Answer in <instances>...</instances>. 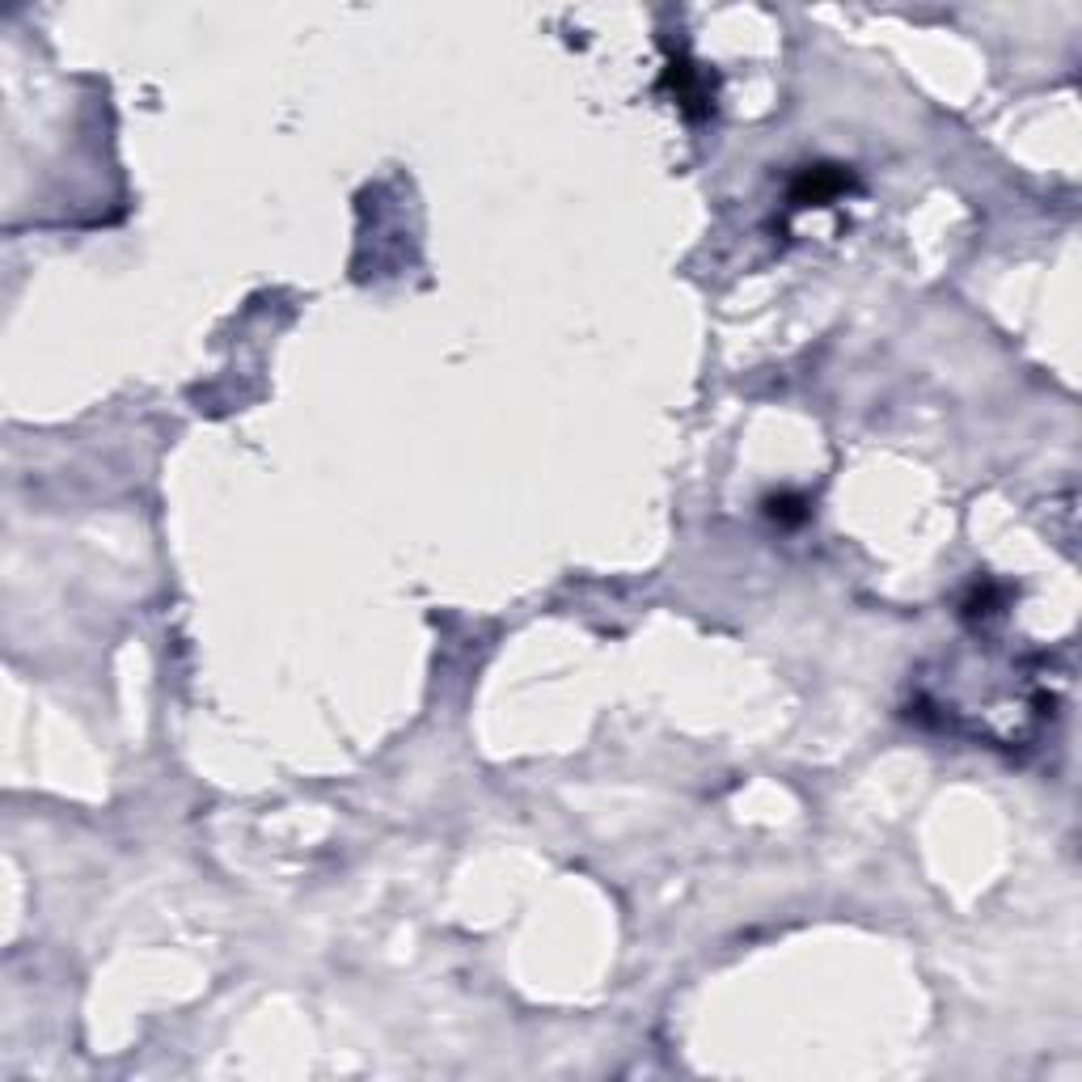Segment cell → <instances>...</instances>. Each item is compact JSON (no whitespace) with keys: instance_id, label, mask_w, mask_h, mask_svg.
I'll list each match as a JSON object with an SVG mask.
<instances>
[{"instance_id":"cell-1","label":"cell","mask_w":1082,"mask_h":1082,"mask_svg":"<svg viewBox=\"0 0 1082 1082\" xmlns=\"http://www.w3.org/2000/svg\"><path fill=\"white\" fill-rule=\"evenodd\" d=\"M850 187V173L842 166H807L800 182L791 187V204H828Z\"/></svg>"},{"instance_id":"cell-2","label":"cell","mask_w":1082,"mask_h":1082,"mask_svg":"<svg viewBox=\"0 0 1082 1082\" xmlns=\"http://www.w3.org/2000/svg\"><path fill=\"white\" fill-rule=\"evenodd\" d=\"M668 81L677 89V102L689 115H706L711 110V86H706V77L694 64H673L668 68Z\"/></svg>"},{"instance_id":"cell-3","label":"cell","mask_w":1082,"mask_h":1082,"mask_svg":"<svg viewBox=\"0 0 1082 1082\" xmlns=\"http://www.w3.org/2000/svg\"><path fill=\"white\" fill-rule=\"evenodd\" d=\"M765 508H770V516H774L778 525H800V520H807V499H800V495H778V499H770Z\"/></svg>"}]
</instances>
